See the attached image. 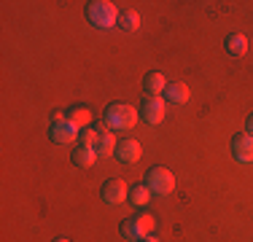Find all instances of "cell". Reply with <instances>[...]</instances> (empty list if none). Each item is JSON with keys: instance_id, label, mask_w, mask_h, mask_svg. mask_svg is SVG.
<instances>
[{"instance_id": "6da1fadb", "label": "cell", "mask_w": 253, "mask_h": 242, "mask_svg": "<svg viewBox=\"0 0 253 242\" xmlns=\"http://www.w3.org/2000/svg\"><path fill=\"white\" fill-rule=\"evenodd\" d=\"M105 129H132L137 121V111L132 105H122V102H116V105H111L105 111Z\"/></svg>"}, {"instance_id": "7a4b0ae2", "label": "cell", "mask_w": 253, "mask_h": 242, "mask_svg": "<svg viewBox=\"0 0 253 242\" xmlns=\"http://www.w3.org/2000/svg\"><path fill=\"white\" fill-rule=\"evenodd\" d=\"M148 189H151V194L167 197V194L175 189V175L167 167H154L151 172H148Z\"/></svg>"}, {"instance_id": "3957f363", "label": "cell", "mask_w": 253, "mask_h": 242, "mask_svg": "<svg viewBox=\"0 0 253 242\" xmlns=\"http://www.w3.org/2000/svg\"><path fill=\"white\" fill-rule=\"evenodd\" d=\"M156 226V221L151 215H137V218H129V221H124L122 226V234L129 240H146L148 232Z\"/></svg>"}, {"instance_id": "277c9868", "label": "cell", "mask_w": 253, "mask_h": 242, "mask_svg": "<svg viewBox=\"0 0 253 242\" xmlns=\"http://www.w3.org/2000/svg\"><path fill=\"white\" fill-rule=\"evenodd\" d=\"M89 22L94 27H113V22H116V5L113 3H89Z\"/></svg>"}, {"instance_id": "5b68a950", "label": "cell", "mask_w": 253, "mask_h": 242, "mask_svg": "<svg viewBox=\"0 0 253 242\" xmlns=\"http://www.w3.org/2000/svg\"><path fill=\"white\" fill-rule=\"evenodd\" d=\"M165 113H167V105H165L162 97H146V100H143V119H146L148 124H162Z\"/></svg>"}, {"instance_id": "8992f818", "label": "cell", "mask_w": 253, "mask_h": 242, "mask_svg": "<svg viewBox=\"0 0 253 242\" xmlns=\"http://www.w3.org/2000/svg\"><path fill=\"white\" fill-rule=\"evenodd\" d=\"M78 137V126H73L70 121H54V126H51V140L54 143H62V145H68V143H73Z\"/></svg>"}, {"instance_id": "52a82bcc", "label": "cell", "mask_w": 253, "mask_h": 242, "mask_svg": "<svg viewBox=\"0 0 253 242\" xmlns=\"http://www.w3.org/2000/svg\"><path fill=\"white\" fill-rule=\"evenodd\" d=\"M232 148H234V159L237 161H243V164L253 161V135H237Z\"/></svg>"}, {"instance_id": "ba28073f", "label": "cell", "mask_w": 253, "mask_h": 242, "mask_svg": "<svg viewBox=\"0 0 253 242\" xmlns=\"http://www.w3.org/2000/svg\"><path fill=\"white\" fill-rule=\"evenodd\" d=\"M116 159L126 161V164H135L140 159V143L137 140H122L116 145Z\"/></svg>"}, {"instance_id": "9c48e42d", "label": "cell", "mask_w": 253, "mask_h": 242, "mask_svg": "<svg viewBox=\"0 0 253 242\" xmlns=\"http://www.w3.org/2000/svg\"><path fill=\"white\" fill-rule=\"evenodd\" d=\"M126 197V186L124 180H108L105 189H102V199H105L108 204H122Z\"/></svg>"}, {"instance_id": "30bf717a", "label": "cell", "mask_w": 253, "mask_h": 242, "mask_svg": "<svg viewBox=\"0 0 253 242\" xmlns=\"http://www.w3.org/2000/svg\"><path fill=\"white\" fill-rule=\"evenodd\" d=\"M165 94H167V100L175 102V105L189 102V86H186V83H167Z\"/></svg>"}, {"instance_id": "8fae6325", "label": "cell", "mask_w": 253, "mask_h": 242, "mask_svg": "<svg viewBox=\"0 0 253 242\" xmlns=\"http://www.w3.org/2000/svg\"><path fill=\"white\" fill-rule=\"evenodd\" d=\"M116 140H113V135H111V129H105L102 126V132H100V143H97V156H113L116 154Z\"/></svg>"}, {"instance_id": "7c38bea8", "label": "cell", "mask_w": 253, "mask_h": 242, "mask_svg": "<svg viewBox=\"0 0 253 242\" xmlns=\"http://www.w3.org/2000/svg\"><path fill=\"white\" fill-rule=\"evenodd\" d=\"M165 89H167V81H165L162 73H151V76H146V92L151 97H159Z\"/></svg>"}, {"instance_id": "4fadbf2b", "label": "cell", "mask_w": 253, "mask_h": 242, "mask_svg": "<svg viewBox=\"0 0 253 242\" xmlns=\"http://www.w3.org/2000/svg\"><path fill=\"white\" fill-rule=\"evenodd\" d=\"M245 48H248V38H245V35H229L226 38V51L232 54V57L245 54Z\"/></svg>"}, {"instance_id": "5bb4252c", "label": "cell", "mask_w": 253, "mask_h": 242, "mask_svg": "<svg viewBox=\"0 0 253 242\" xmlns=\"http://www.w3.org/2000/svg\"><path fill=\"white\" fill-rule=\"evenodd\" d=\"M68 121L73 126H86L89 121H92V113H89V108H73V111L68 113Z\"/></svg>"}, {"instance_id": "9a60e30c", "label": "cell", "mask_w": 253, "mask_h": 242, "mask_svg": "<svg viewBox=\"0 0 253 242\" xmlns=\"http://www.w3.org/2000/svg\"><path fill=\"white\" fill-rule=\"evenodd\" d=\"M94 159H97V151H89V148H78L73 154V161L78 167H92Z\"/></svg>"}, {"instance_id": "2e32d148", "label": "cell", "mask_w": 253, "mask_h": 242, "mask_svg": "<svg viewBox=\"0 0 253 242\" xmlns=\"http://www.w3.org/2000/svg\"><path fill=\"white\" fill-rule=\"evenodd\" d=\"M129 199L135 204H148V199H151V189H148V186H135V189L129 191Z\"/></svg>"}, {"instance_id": "e0dca14e", "label": "cell", "mask_w": 253, "mask_h": 242, "mask_svg": "<svg viewBox=\"0 0 253 242\" xmlns=\"http://www.w3.org/2000/svg\"><path fill=\"white\" fill-rule=\"evenodd\" d=\"M78 140H81V148H89V151H97L100 135H97V132H92V129H86V132H81V135H78Z\"/></svg>"}, {"instance_id": "ac0fdd59", "label": "cell", "mask_w": 253, "mask_h": 242, "mask_svg": "<svg viewBox=\"0 0 253 242\" xmlns=\"http://www.w3.org/2000/svg\"><path fill=\"white\" fill-rule=\"evenodd\" d=\"M122 27L126 30V33H135V30L140 27V16H137L135 11H126V14L122 16Z\"/></svg>"}, {"instance_id": "d6986e66", "label": "cell", "mask_w": 253, "mask_h": 242, "mask_svg": "<svg viewBox=\"0 0 253 242\" xmlns=\"http://www.w3.org/2000/svg\"><path fill=\"white\" fill-rule=\"evenodd\" d=\"M248 132H251V135H253V116L248 119Z\"/></svg>"}, {"instance_id": "ffe728a7", "label": "cell", "mask_w": 253, "mask_h": 242, "mask_svg": "<svg viewBox=\"0 0 253 242\" xmlns=\"http://www.w3.org/2000/svg\"><path fill=\"white\" fill-rule=\"evenodd\" d=\"M140 242H159L156 237H146V240H140Z\"/></svg>"}, {"instance_id": "44dd1931", "label": "cell", "mask_w": 253, "mask_h": 242, "mask_svg": "<svg viewBox=\"0 0 253 242\" xmlns=\"http://www.w3.org/2000/svg\"><path fill=\"white\" fill-rule=\"evenodd\" d=\"M54 242H68V240H54Z\"/></svg>"}]
</instances>
